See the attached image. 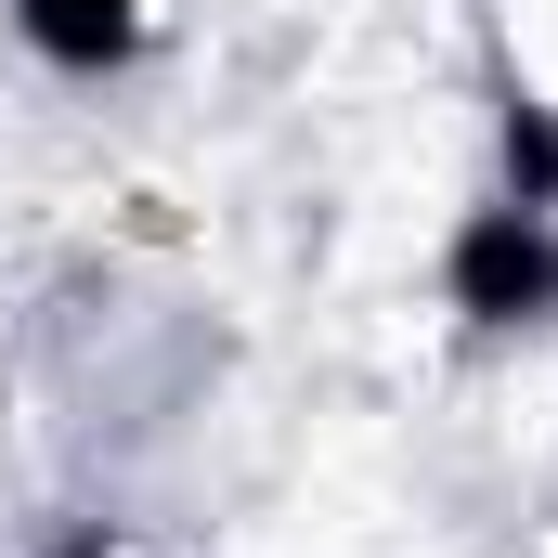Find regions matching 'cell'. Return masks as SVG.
Returning <instances> with one entry per match:
<instances>
[{
  "label": "cell",
  "instance_id": "obj_3",
  "mask_svg": "<svg viewBox=\"0 0 558 558\" xmlns=\"http://www.w3.org/2000/svg\"><path fill=\"white\" fill-rule=\"evenodd\" d=\"M494 195L507 208H558V105L546 92H507L494 105Z\"/></svg>",
  "mask_w": 558,
  "mask_h": 558
},
{
  "label": "cell",
  "instance_id": "obj_4",
  "mask_svg": "<svg viewBox=\"0 0 558 558\" xmlns=\"http://www.w3.org/2000/svg\"><path fill=\"white\" fill-rule=\"evenodd\" d=\"M39 558H118V546H105V533H52Z\"/></svg>",
  "mask_w": 558,
  "mask_h": 558
},
{
  "label": "cell",
  "instance_id": "obj_1",
  "mask_svg": "<svg viewBox=\"0 0 558 558\" xmlns=\"http://www.w3.org/2000/svg\"><path fill=\"white\" fill-rule=\"evenodd\" d=\"M441 299H454V325H481V338L558 325V208L481 195V208L441 234Z\"/></svg>",
  "mask_w": 558,
  "mask_h": 558
},
{
  "label": "cell",
  "instance_id": "obj_2",
  "mask_svg": "<svg viewBox=\"0 0 558 558\" xmlns=\"http://www.w3.org/2000/svg\"><path fill=\"white\" fill-rule=\"evenodd\" d=\"M13 39L52 65V78H118L143 39H156V0H0Z\"/></svg>",
  "mask_w": 558,
  "mask_h": 558
}]
</instances>
